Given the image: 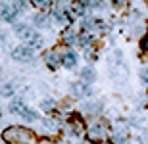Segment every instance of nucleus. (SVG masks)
Segmentation results:
<instances>
[{"label": "nucleus", "instance_id": "nucleus-1", "mask_svg": "<svg viewBox=\"0 0 148 144\" xmlns=\"http://www.w3.org/2000/svg\"><path fill=\"white\" fill-rule=\"evenodd\" d=\"M110 127L112 123L104 117H94L87 123L85 127V136H87L88 142L92 144H102L106 140H110Z\"/></svg>", "mask_w": 148, "mask_h": 144}, {"label": "nucleus", "instance_id": "nucleus-2", "mask_svg": "<svg viewBox=\"0 0 148 144\" xmlns=\"http://www.w3.org/2000/svg\"><path fill=\"white\" fill-rule=\"evenodd\" d=\"M2 139L8 144H35L37 142L33 131H29V129H25V127H17V125L6 129L4 134H2Z\"/></svg>", "mask_w": 148, "mask_h": 144}, {"label": "nucleus", "instance_id": "nucleus-3", "mask_svg": "<svg viewBox=\"0 0 148 144\" xmlns=\"http://www.w3.org/2000/svg\"><path fill=\"white\" fill-rule=\"evenodd\" d=\"M127 23V29H129V35H131L133 39H143L144 35L148 33V25H146V19L143 17V14L138 10H133L125 19Z\"/></svg>", "mask_w": 148, "mask_h": 144}, {"label": "nucleus", "instance_id": "nucleus-4", "mask_svg": "<svg viewBox=\"0 0 148 144\" xmlns=\"http://www.w3.org/2000/svg\"><path fill=\"white\" fill-rule=\"evenodd\" d=\"M131 139V127L127 121H114L110 127V144H127Z\"/></svg>", "mask_w": 148, "mask_h": 144}, {"label": "nucleus", "instance_id": "nucleus-5", "mask_svg": "<svg viewBox=\"0 0 148 144\" xmlns=\"http://www.w3.org/2000/svg\"><path fill=\"white\" fill-rule=\"evenodd\" d=\"M104 100H85L81 104V115H87L90 117V119H94V117H102V113H104Z\"/></svg>", "mask_w": 148, "mask_h": 144}, {"label": "nucleus", "instance_id": "nucleus-6", "mask_svg": "<svg viewBox=\"0 0 148 144\" xmlns=\"http://www.w3.org/2000/svg\"><path fill=\"white\" fill-rule=\"evenodd\" d=\"M71 94L75 98H81V100H92L94 94H96V90H94L92 85H87V83H83V81H75L71 85Z\"/></svg>", "mask_w": 148, "mask_h": 144}, {"label": "nucleus", "instance_id": "nucleus-7", "mask_svg": "<svg viewBox=\"0 0 148 144\" xmlns=\"http://www.w3.org/2000/svg\"><path fill=\"white\" fill-rule=\"evenodd\" d=\"M12 60L19 63H31L35 60V50L29 46H16L12 50Z\"/></svg>", "mask_w": 148, "mask_h": 144}, {"label": "nucleus", "instance_id": "nucleus-8", "mask_svg": "<svg viewBox=\"0 0 148 144\" xmlns=\"http://www.w3.org/2000/svg\"><path fill=\"white\" fill-rule=\"evenodd\" d=\"M110 79L117 85L127 83L129 79V67L125 63H119V66H110Z\"/></svg>", "mask_w": 148, "mask_h": 144}, {"label": "nucleus", "instance_id": "nucleus-9", "mask_svg": "<svg viewBox=\"0 0 148 144\" xmlns=\"http://www.w3.org/2000/svg\"><path fill=\"white\" fill-rule=\"evenodd\" d=\"M125 121H127V125H129L131 129H137L138 133H140V131H144V125H146V117L143 115V111L135 110V111H131V113L125 117Z\"/></svg>", "mask_w": 148, "mask_h": 144}, {"label": "nucleus", "instance_id": "nucleus-10", "mask_svg": "<svg viewBox=\"0 0 148 144\" xmlns=\"http://www.w3.org/2000/svg\"><path fill=\"white\" fill-rule=\"evenodd\" d=\"M98 79V71H96V67L94 66H83L81 67V71H79V81H83V83H87V85H92L94 81Z\"/></svg>", "mask_w": 148, "mask_h": 144}, {"label": "nucleus", "instance_id": "nucleus-11", "mask_svg": "<svg viewBox=\"0 0 148 144\" xmlns=\"http://www.w3.org/2000/svg\"><path fill=\"white\" fill-rule=\"evenodd\" d=\"M77 63H79V54H77L75 50L69 48V50H66V52L62 54V66L66 67V69L71 71V69L77 67Z\"/></svg>", "mask_w": 148, "mask_h": 144}, {"label": "nucleus", "instance_id": "nucleus-12", "mask_svg": "<svg viewBox=\"0 0 148 144\" xmlns=\"http://www.w3.org/2000/svg\"><path fill=\"white\" fill-rule=\"evenodd\" d=\"M31 21H33V25H35V27L46 29V27H50V23H52V17H50V16H46L44 12H37V14H33Z\"/></svg>", "mask_w": 148, "mask_h": 144}, {"label": "nucleus", "instance_id": "nucleus-13", "mask_svg": "<svg viewBox=\"0 0 148 144\" xmlns=\"http://www.w3.org/2000/svg\"><path fill=\"white\" fill-rule=\"evenodd\" d=\"M94 42H96V35L92 33H79V39H77V44L81 46L83 50H88L92 48Z\"/></svg>", "mask_w": 148, "mask_h": 144}, {"label": "nucleus", "instance_id": "nucleus-14", "mask_svg": "<svg viewBox=\"0 0 148 144\" xmlns=\"http://www.w3.org/2000/svg\"><path fill=\"white\" fill-rule=\"evenodd\" d=\"M44 61H46V66H48L50 69H56V67L62 66V56H58L56 50H50V52L44 54Z\"/></svg>", "mask_w": 148, "mask_h": 144}, {"label": "nucleus", "instance_id": "nucleus-15", "mask_svg": "<svg viewBox=\"0 0 148 144\" xmlns=\"http://www.w3.org/2000/svg\"><path fill=\"white\" fill-rule=\"evenodd\" d=\"M14 31H16V35L19 37V39H23V40H29L31 35L35 33L33 29L29 27V25H25V23H16V25H14Z\"/></svg>", "mask_w": 148, "mask_h": 144}, {"label": "nucleus", "instance_id": "nucleus-16", "mask_svg": "<svg viewBox=\"0 0 148 144\" xmlns=\"http://www.w3.org/2000/svg\"><path fill=\"white\" fill-rule=\"evenodd\" d=\"M133 102H135V106H137V110H138V111L148 110V90L137 92V94H135V98H133Z\"/></svg>", "mask_w": 148, "mask_h": 144}, {"label": "nucleus", "instance_id": "nucleus-17", "mask_svg": "<svg viewBox=\"0 0 148 144\" xmlns=\"http://www.w3.org/2000/svg\"><path fill=\"white\" fill-rule=\"evenodd\" d=\"M17 12L19 10H16L14 6H2V10H0V16H2V19L4 21H10V23H14L16 21V17H17Z\"/></svg>", "mask_w": 148, "mask_h": 144}, {"label": "nucleus", "instance_id": "nucleus-18", "mask_svg": "<svg viewBox=\"0 0 148 144\" xmlns=\"http://www.w3.org/2000/svg\"><path fill=\"white\" fill-rule=\"evenodd\" d=\"M108 61H110V66H119V63H125V56H123V52L119 48H114Z\"/></svg>", "mask_w": 148, "mask_h": 144}, {"label": "nucleus", "instance_id": "nucleus-19", "mask_svg": "<svg viewBox=\"0 0 148 144\" xmlns=\"http://www.w3.org/2000/svg\"><path fill=\"white\" fill-rule=\"evenodd\" d=\"M62 39H64L66 46H73V44H77L79 33H77V31H73V29H66V33L62 35Z\"/></svg>", "mask_w": 148, "mask_h": 144}, {"label": "nucleus", "instance_id": "nucleus-20", "mask_svg": "<svg viewBox=\"0 0 148 144\" xmlns=\"http://www.w3.org/2000/svg\"><path fill=\"white\" fill-rule=\"evenodd\" d=\"M17 115L21 117V119H25V121H37V119H38V113L35 110H31V108H27V106H25Z\"/></svg>", "mask_w": 148, "mask_h": 144}, {"label": "nucleus", "instance_id": "nucleus-21", "mask_svg": "<svg viewBox=\"0 0 148 144\" xmlns=\"http://www.w3.org/2000/svg\"><path fill=\"white\" fill-rule=\"evenodd\" d=\"M27 42H29V48H33V50H40L44 46V39L38 33H33V35H31V39H29Z\"/></svg>", "mask_w": 148, "mask_h": 144}, {"label": "nucleus", "instance_id": "nucleus-22", "mask_svg": "<svg viewBox=\"0 0 148 144\" xmlns=\"http://www.w3.org/2000/svg\"><path fill=\"white\" fill-rule=\"evenodd\" d=\"M83 56H85V60L88 61V66H92L94 61L98 60V52H96V48H88L83 52Z\"/></svg>", "mask_w": 148, "mask_h": 144}, {"label": "nucleus", "instance_id": "nucleus-23", "mask_svg": "<svg viewBox=\"0 0 148 144\" xmlns=\"http://www.w3.org/2000/svg\"><path fill=\"white\" fill-rule=\"evenodd\" d=\"M40 110L42 111H54L56 110V100L54 98H44L40 102Z\"/></svg>", "mask_w": 148, "mask_h": 144}, {"label": "nucleus", "instance_id": "nucleus-24", "mask_svg": "<svg viewBox=\"0 0 148 144\" xmlns=\"http://www.w3.org/2000/svg\"><path fill=\"white\" fill-rule=\"evenodd\" d=\"M23 108H25V104H23V98H16V100L10 104V111H12V113H19Z\"/></svg>", "mask_w": 148, "mask_h": 144}, {"label": "nucleus", "instance_id": "nucleus-25", "mask_svg": "<svg viewBox=\"0 0 148 144\" xmlns=\"http://www.w3.org/2000/svg\"><path fill=\"white\" fill-rule=\"evenodd\" d=\"M0 92H2V96H14L16 94V89H14V85H10V83H6V85H2V89H0Z\"/></svg>", "mask_w": 148, "mask_h": 144}, {"label": "nucleus", "instance_id": "nucleus-26", "mask_svg": "<svg viewBox=\"0 0 148 144\" xmlns=\"http://www.w3.org/2000/svg\"><path fill=\"white\" fill-rule=\"evenodd\" d=\"M33 4L38 10H48V8H52V0H33Z\"/></svg>", "mask_w": 148, "mask_h": 144}, {"label": "nucleus", "instance_id": "nucleus-27", "mask_svg": "<svg viewBox=\"0 0 148 144\" xmlns=\"http://www.w3.org/2000/svg\"><path fill=\"white\" fill-rule=\"evenodd\" d=\"M140 52H143L144 56H148V33L140 39Z\"/></svg>", "mask_w": 148, "mask_h": 144}, {"label": "nucleus", "instance_id": "nucleus-28", "mask_svg": "<svg viewBox=\"0 0 148 144\" xmlns=\"http://www.w3.org/2000/svg\"><path fill=\"white\" fill-rule=\"evenodd\" d=\"M25 4H27V0H14V8L16 10H21Z\"/></svg>", "mask_w": 148, "mask_h": 144}, {"label": "nucleus", "instance_id": "nucleus-29", "mask_svg": "<svg viewBox=\"0 0 148 144\" xmlns=\"http://www.w3.org/2000/svg\"><path fill=\"white\" fill-rule=\"evenodd\" d=\"M127 2H129V0H114V6H117V8H125Z\"/></svg>", "mask_w": 148, "mask_h": 144}, {"label": "nucleus", "instance_id": "nucleus-30", "mask_svg": "<svg viewBox=\"0 0 148 144\" xmlns=\"http://www.w3.org/2000/svg\"><path fill=\"white\" fill-rule=\"evenodd\" d=\"M8 2H10V0H0V4H2V6H8Z\"/></svg>", "mask_w": 148, "mask_h": 144}, {"label": "nucleus", "instance_id": "nucleus-31", "mask_svg": "<svg viewBox=\"0 0 148 144\" xmlns=\"http://www.w3.org/2000/svg\"><path fill=\"white\" fill-rule=\"evenodd\" d=\"M0 73H2V67H0Z\"/></svg>", "mask_w": 148, "mask_h": 144}]
</instances>
